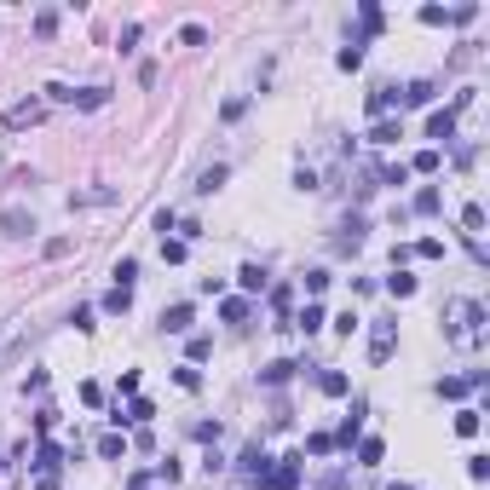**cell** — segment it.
Here are the masks:
<instances>
[{
  "label": "cell",
  "mask_w": 490,
  "mask_h": 490,
  "mask_svg": "<svg viewBox=\"0 0 490 490\" xmlns=\"http://www.w3.org/2000/svg\"><path fill=\"white\" fill-rule=\"evenodd\" d=\"M444 340L450 346H479L484 340V306L479 300H450L444 306Z\"/></svg>",
  "instance_id": "obj_1"
},
{
  "label": "cell",
  "mask_w": 490,
  "mask_h": 490,
  "mask_svg": "<svg viewBox=\"0 0 490 490\" xmlns=\"http://www.w3.org/2000/svg\"><path fill=\"white\" fill-rule=\"evenodd\" d=\"M47 121V99H18L12 110H6V127L12 133H23V127H40Z\"/></svg>",
  "instance_id": "obj_2"
},
{
  "label": "cell",
  "mask_w": 490,
  "mask_h": 490,
  "mask_svg": "<svg viewBox=\"0 0 490 490\" xmlns=\"http://www.w3.org/2000/svg\"><path fill=\"white\" fill-rule=\"evenodd\" d=\"M237 467H243V479H248L254 490H265V473H272V456H265L260 444H248V450H243V462H237Z\"/></svg>",
  "instance_id": "obj_3"
},
{
  "label": "cell",
  "mask_w": 490,
  "mask_h": 490,
  "mask_svg": "<svg viewBox=\"0 0 490 490\" xmlns=\"http://www.w3.org/2000/svg\"><path fill=\"white\" fill-rule=\"evenodd\" d=\"M398 352V323H375L369 329V364H386Z\"/></svg>",
  "instance_id": "obj_4"
},
{
  "label": "cell",
  "mask_w": 490,
  "mask_h": 490,
  "mask_svg": "<svg viewBox=\"0 0 490 490\" xmlns=\"http://www.w3.org/2000/svg\"><path fill=\"white\" fill-rule=\"evenodd\" d=\"M29 231H35V213H29V208H0V237L18 243V237H29Z\"/></svg>",
  "instance_id": "obj_5"
},
{
  "label": "cell",
  "mask_w": 490,
  "mask_h": 490,
  "mask_svg": "<svg viewBox=\"0 0 490 490\" xmlns=\"http://www.w3.org/2000/svg\"><path fill=\"white\" fill-rule=\"evenodd\" d=\"M300 484V456H283L272 473H265V490H294Z\"/></svg>",
  "instance_id": "obj_6"
},
{
  "label": "cell",
  "mask_w": 490,
  "mask_h": 490,
  "mask_svg": "<svg viewBox=\"0 0 490 490\" xmlns=\"http://www.w3.org/2000/svg\"><path fill=\"white\" fill-rule=\"evenodd\" d=\"M473 386H484V369H473V375H444V381H438V398H467Z\"/></svg>",
  "instance_id": "obj_7"
},
{
  "label": "cell",
  "mask_w": 490,
  "mask_h": 490,
  "mask_svg": "<svg viewBox=\"0 0 490 490\" xmlns=\"http://www.w3.org/2000/svg\"><path fill=\"white\" fill-rule=\"evenodd\" d=\"M225 173H231V167H225V162H213V167H202V173H196V185H191V191H196V196H213V191H219V185H225Z\"/></svg>",
  "instance_id": "obj_8"
},
{
  "label": "cell",
  "mask_w": 490,
  "mask_h": 490,
  "mask_svg": "<svg viewBox=\"0 0 490 490\" xmlns=\"http://www.w3.org/2000/svg\"><path fill=\"white\" fill-rule=\"evenodd\" d=\"M191 318H196V311L179 300V306H167V311H162V329H167V335H185V329H191Z\"/></svg>",
  "instance_id": "obj_9"
},
{
  "label": "cell",
  "mask_w": 490,
  "mask_h": 490,
  "mask_svg": "<svg viewBox=\"0 0 490 490\" xmlns=\"http://www.w3.org/2000/svg\"><path fill=\"white\" fill-rule=\"evenodd\" d=\"M69 104H75V110H104V104H110V87H81Z\"/></svg>",
  "instance_id": "obj_10"
},
{
  "label": "cell",
  "mask_w": 490,
  "mask_h": 490,
  "mask_svg": "<svg viewBox=\"0 0 490 490\" xmlns=\"http://www.w3.org/2000/svg\"><path fill=\"white\" fill-rule=\"evenodd\" d=\"M456 133V110H433L427 116V139H450Z\"/></svg>",
  "instance_id": "obj_11"
},
{
  "label": "cell",
  "mask_w": 490,
  "mask_h": 490,
  "mask_svg": "<svg viewBox=\"0 0 490 490\" xmlns=\"http://www.w3.org/2000/svg\"><path fill=\"white\" fill-rule=\"evenodd\" d=\"M29 467H35V473H58V467H64V450H58V444H40Z\"/></svg>",
  "instance_id": "obj_12"
},
{
  "label": "cell",
  "mask_w": 490,
  "mask_h": 490,
  "mask_svg": "<svg viewBox=\"0 0 490 490\" xmlns=\"http://www.w3.org/2000/svg\"><path fill=\"white\" fill-rule=\"evenodd\" d=\"M150 416H156V404H150V398H133L127 410H116V421H139V427H145Z\"/></svg>",
  "instance_id": "obj_13"
},
{
  "label": "cell",
  "mask_w": 490,
  "mask_h": 490,
  "mask_svg": "<svg viewBox=\"0 0 490 490\" xmlns=\"http://www.w3.org/2000/svg\"><path fill=\"white\" fill-rule=\"evenodd\" d=\"M294 329H306V335H318V329H323V306H318V300H306V311H300V318H294Z\"/></svg>",
  "instance_id": "obj_14"
},
{
  "label": "cell",
  "mask_w": 490,
  "mask_h": 490,
  "mask_svg": "<svg viewBox=\"0 0 490 490\" xmlns=\"http://www.w3.org/2000/svg\"><path fill=\"white\" fill-rule=\"evenodd\" d=\"M99 456H104V462H121V456H127V438H121V433H104V438H99Z\"/></svg>",
  "instance_id": "obj_15"
},
{
  "label": "cell",
  "mask_w": 490,
  "mask_h": 490,
  "mask_svg": "<svg viewBox=\"0 0 490 490\" xmlns=\"http://www.w3.org/2000/svg\"><path fill=\"white\" fill-rule=\"evenodd\" d=\"M237 283H243V294H260V289H265V265H243Z\"/></svg>",
  "instance_id": "obj_16"
},
{
  "label": "cell",
  "mask_w": 490,
  "mask_h": 490,
  "mask_svg": "<svg viewBox=\"0 0 490 490\" xmlns=\"http://www.w3.org/2000/svg\"><path fill=\"white\" fill-rule=\"evenodd\" d=\"M104 202H116V191H75L69 196V208H104Z\"/></svg>",
  "instance_id": "obj_17"
},
{
  "label": "cell",
  "mask_w": 490,
  "mask_h": 490,
  "mask_svg": "<svg viewBox=\"0 0 490 490\" xmlns=\"http://www.w3.org/2000/svg\"><path fill=\"white\" fill-rule=\"evenodd\" d=\"M433 93H438L433 81H410V87H404V104H433Z\"/></svg>",
  "instance_id": "obj_18"
},
{
  "label": "cell",
  "mask_w": 490,
  "mask_h": 490,
  "mask_svg": "<svg viewBox=\"0 0 490 490\" xmlns=\"http://www.w3.org/2000/svg\"><path fill=\"white\" fill-rule=\"evenodd\" d=\"M386 294H398V300H410V294H416V277H410V272H392V277H386Z\"/></svg>",
  "instance_id": "obj_19"
},
{
  "label": "cell",
  "mask_w": 490,
  "mask_h": 490,
  "mask_svg": "<svg viewBox=\"0 0 490 490\" xmlns=\"http://www.w3.org/2000/svg\"><path fill=\"white\" fill-rule=\"evenodd\" d=\"M462 225H467V237L479 243V231H484V208H479V202H467V208H462Z\"/></svg>",
  "instance_id": "obj_20"
},
{
  "label": "cell",
  "mask_w": 490,
  "mask_h": 490,
  "mask_svg": "<svg viewBox=\"0 0 490 490\" xmlns=\"http://www.w3.org/2000/svg\"><path fill=\"white\" fill-rule=\"evenodd\" d=\"M248 311H254L248 300H225V306H219V318H225V323H248Z\"/></svg>",
  "instance_id": "obj_21"
},
{
  "label": "cell",
  "mask_w": 490,
  "mask_h": 490,
  "mask_svg": "<svg viewBox=\"0 0 490 490\" xmlns=\"http://www.w3.org/2000/svg\"><path fill=\"white\" fill-rule=\"evenodd\" d=\"M369 145H398V121H375L369 127Z\"/></svg>",
  "instance_id": "obj_22"
},
{
  "label": "cell",
  "mask_w": 490,
  "mask_h": 490,
  "mask_svg": "<svg viewBox=\"0 0 490 490\" xmlns=\"http://www.w3.org/2000/svg\"><path fill=\"white\" fill-rule=\"evenodd\" d=\"M185 254H191V248H185V237H162V260H167V265H179Z\"/></svg>",
  "instance_id": "obj_23"
},
{
  "label": "cell",
  "mask_w": 490,
  "mask_h": 490,
  "mask_svg": "<svg viewBox=\"0 0 490 490\" xmlns=\"http://www.w3.org/2000/svg\"><path fill=\"white\" fill-rule=\"evenodd\" d=\"M381 456H386V444H381V438H364V444H358V462H364V467H375Z\"/></svg>",
  "instance_id": "obj_24"
},
{
  "label": "cell",
  "mask_w": 490,
  "mask_h": 490,
  "mask_svg": "<svg viewBox=\"0 0 490 490\" xmlns=\"http://www.w3.org/2000/svg\"><path fill=\"white\" fill-rule=\"evenodd\" d=\"M294 369H300V364H289V358H277V364H272V369H265V386H283V381H289V375H294Z\"/></svg>",
  "instance_id": "obj_25"
},
{
  "label": "cell",
  "mask_w": 490,
  "mask_h": 490,
  "mask_svg": "<svg viewBox=\"0 0 490 490\" xmlns=\"http://www.w3.org/2000/svg\"><path fill=\"white\" fill-rule=\"evenodd\" d=\"M127 306H133V289H110V294H104V311H116V318H121Z\"/></svg>",
  "instance_id": "obj_26"
},
{
  "label": "cell",
  "mask_w": 490,
  "mask_h": 490,
  "mask_svg": "<svg viewBox=\"0 0 490 490\" xmlns=\"http://www.w3.org/2000/svg\"><path fill=\"white\" fill-rule=\"evenodd\" d=\"M133 277H139V260H116V289H133Z\"/></svg>",
  "instance_id": "obj_27"
},
{
  "label": "cell",
  "mask_w": 490,
  "mask_h": 490,
  "mask_svg": "<svg viewBox=\"0 0 490 490\" xmlns=\"http://www.w3.org/2000/svg\"><path fill=\"white\" fill-rule=\"evenodd\" d=\"M358 427H364V404H358V410H352V416L340 421V444H352V438H358Z\"/></svg>",
  "instance_id": "obj_28"
},
{
  "label": "cell",
  "mask_w": 490,
  "mask_h": 490,
  "mask_svg": "<svg viewBox=\"0 0 490 490\" xmlns=\"http://www.w3.org/2000/svg\"><path fill=\"white\" fill-rule=\"evenodd\" d=\"M392 110V87H375V93H369V116H386Z\"/></svg>",
  "instance_id": "obj_29"
},
{
  "label": "cell",
  "mask_w": 490,
  "mask_h": 490,
  "mask_svg": "<svg viewBox=\"0 0 490 490\" xmlns=\"http://www.w3.org/2000/svg\"><path fill=\"white\" fill-rule=\"evenodd\" d=\"M410 167H416V173H438V167H444V156H438V150H421Z\"/></svg>",
  "instance_id": "obj_30"
},
{
  "label": "cell",
  "mask_w": 490,
  "mask_h": 490,
  "mask_svg": "<svg viewBox=\"0 0 490 490\" xmlns=\"http://www.w3.org/2000/svg\"><path fill=\"white\" fill-rule=\"evenodd\" d=\"M52 29H58V12L40 6V12H35V35H52Z\"/></svg>",
  "instance_id": "obj_31"
},
{
  "label": "cell",
  "mask_w": 490,
  "mask_h": 490,
  "mask_svg": "<svg viewBox=\"0 0 490 490\" xmlns=\"http://www.w3.org/2000/svg\"><path fill=\"white\" fill-rule=\"evenodd\" d=\"M306 450H311V456H329V450H335V438H329V433H311V438H306Z\"/></svg>",
  "instance_id": "obj_32"
},
{
  "label": "cell",
  "mask_w": 490,
  "mask_h": 490,
  "mask_svg": "<svg viewBox=\"0 0 490 490\" xmlns=\"http://www.w3.org/2000/svg\"><path fill=\"white\" fill-rule=\"evenodd\" d=\"M416 213H438V191H433V185L416 191Z\"/></svg>",
  "instance_id": "obj_33"
},
{
  "label": "cell",
  "mask_w": 490,
  "mask_h": 490,
  "mask_svg": "<svg viewBox=\"0 0 490 490\" xmlns=\"http://www.w3.org/2000/svg\"><path fill=\"white\" fill-rule=\"evenodd\" d=\"M416 254H421V260H444V243H438V237H421Z\"/></svg>",
  "instance_id": "obj_34"
},
{
  "label": "cell",
  "mask_w": 490,
  "mask_h": 490,
  "mask_svg": "<svg viewBox=\"0 0 490 490\" xmlns=\"http://www.w3.org/2000/svg\"><path fill=\"white\" fill-rule=\"evenodd\" d=\"M456 433L473 438V433H479V410H462V416H456Z\"/></svg>",
  "instance_id": "obj_35"
},
{
  "label": "cell",
  "mask_w": 490,
  "mask_h": 490,
  "mask_svg": "<svg viewBox=\"0 0 490 490\" xmlns=\"http://www.w3.org/2000/svg\"><path fill=\"white\" fill-rule=\"evenodd\" d=\"M323 289H329V272H306V294H311V300H318Z\"/></svg>",
  "instance_id": "obj_36"
},
{
  "label": "cell",
  "mask_w": 490,
  "mask_h": 490,
  "mask_svg": "<svg viewBox=\"0 0 490 490\" xmlns=\"http://www.w3.org/2000/svg\"><path fill=\"white\" fill-rule=\"evenodd\" d=\"M335 64H340V69H358V64H364V47H340Z\"/></svg>",
  "instance_id": "obj_37"
},
{
  "label": "cell",
  "mask_w": 490,
  "mask_h": 490,
  "mask_svg": "<svg viewBox=\"0 0 490 490\" xmlns=\"http://www.w3.org/2000/svg\"><path fill=\"white\" fill-rule=\"evenodd\" d=\"M179 40H185V47H202L208 29H202V23H185V29H179Z\"/></svg>",
  "instance_id": "obj_38"
},
{
  "label": "cell",
  "mask_w": 490,
  "mask_h": 490,
  "mask_svg": "<svg viewBox=\"0 0 490 490\" xmlns=\"http://www.w3.org/2000/svg\"><path fill=\"white\" fill-rule=\"evenodd\" d=\"M358 18H364V29H369V35L381 29V6H369V0H364V6H358Z\"/></svg>",
  "instance_id": "obj_39"
},
{
  "label": "cell",
  "mask_w": 490,
  "mask_h": 490,
  "mask_svg": "<svg viewBox=\"0 0 490 490\" xmlns=\"http://www.w3.org/2000/svg\"><path fill=\"white\" fill-rule=\"evenodd\" d=\"M323 392H329V398H340V392H346V375H340V369H329V375H323Z\"/></svg>",
  "instance_id": "obj_40"
},
{
  "label": "cell",
  "mask_w": 490,
  "mask_h": 490,
  "mask_svg": "<svg viewBox=\"0 0 490 490\" xmlns=\"http://www.w3.org/2000/svg\"><path fill=\"white\" fill-rule=\"evenodd\" d=\"M69 248H75V243H69V237H52V243H47V260H64V254H69Z\"/></svg>",
  "instance_id": "obj_41"
},
{
  "label": "cell",
  "mask_w": 490,
  "mask_h": 490,
  "mask_svg": "<svg viewBox=\"0 0 490 490\" xmlns=\"http://www.w3.org/2000/svg\"><path fill=\"white\" fill-rule=\"evenodd\" d=\"M467 473H473V479L484 484V479H490V462H484V456H467Z\"/></svg>",
  "instance_id": "obj_42"
},
{
  "label": "cell",
  "mask_w": 490,
  "mask_h": 490,
  "mask_svg": "<svg viewBox=\"0 0 490 490\" xmlns=\"http://www.w3.org/2000/svg\"><path fill=\"white\" fill-rule=\"evenodd\" d=\"M35 490H58V473H40V479H35Z\"/></svg>",
  "instance_id": "obj_43"
},
{
  "label": "cell",
  "mask_w": 490,
  "mask_h": 490,
  "mask_svg": "<svg viewBox=\"0 0 490 490\" xmlns=\"http://www.w3.org/2000/svg\"><path fill=\"white\" fill-rule=\"evenodd\" d=\"M133 490H150V479H133Z\"/></svg>",
  "instance_id": "obj_44"
},
{
  "label": "cell",
  "mask_w": 490,
  "mask_h": 490,
  "mask_svg": "<svg viewBox=\"0 0 490 490\" xmlns=\"http://www.w3.org/2000/svg\"><path fill=\"white\" fill-rule=\"evenodd\" d=\"M392 490H410V484H392Z\"/></svg>",
  "instance_id": "obj_45"
}]
</instances>
